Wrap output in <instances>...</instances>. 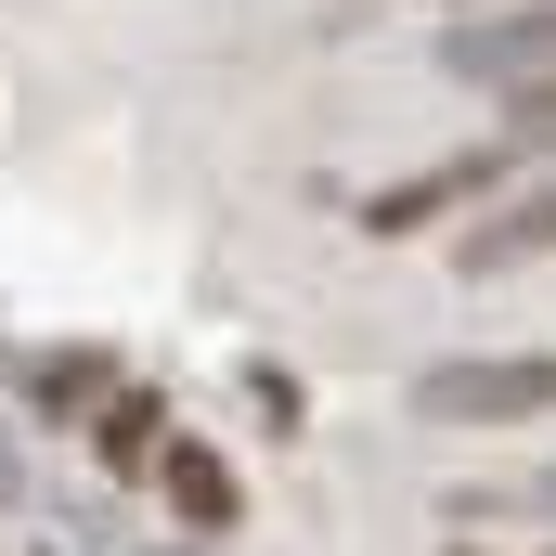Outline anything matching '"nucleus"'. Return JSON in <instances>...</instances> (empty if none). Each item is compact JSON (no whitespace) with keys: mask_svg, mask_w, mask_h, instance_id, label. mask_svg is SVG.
<instances>
[{"mask_svg":"<svg viewBox=\"0 0 556 556\" xmlns=\"http://www.w3.org/2000/svg\"><path fill=\"white\" fill-rule=\"evenodd\" d=\"M453 260H466V273H518V260H556V181H544V194H518L505 220H479Z\"/></svg>","mask_w":556,"mask_h":556,"instance_id":"6","label":"nucleus"},{"mask_svg":"<svg viewBox=\"0 0 556 556\" xmlns=\"http://www.w3.org/2000/svg\"><path fill=\"white\" fill-rule=\"evenodd\" d=\"M440 65H453V78H479V91H531V78H556V0L492 13V26H453V39H440Z\"/></svg>","mask_w":556,"mask_h":556,"instance_id":"2","label":"nucleus"},{"mask_svg":"<svg viewBox=\"0 0 556 556\" xmlns=\"http://www.w3.org/2000/svg\"><path fill=\"white\" fill-rule=\"evenodd\" d=\"M155 492H168V518H181V531H233V518H247V492H233V466H220L207 440H168Z\"/></svg>","mask_w":556,"mask_h":556,"instance_id":"4","label":"nucleus"},{"mask_svg":"<svg viewBox=\"0 0 556 556\" xmlns=\"http://www.w3.org/2000/svg\"><path fill=\"white\" fill-rule=\"evenodd\" d=\"M505 142H556V78H531V91H518V117H505Z\"/></svg>","mask_w":556,"mask_h":556,"instance_id":"8","label":"nucleus"},{"mask_svg":"<svg viewBox=\"0 0 556 556\" xmlns=\"http://www.w3.org/2000/svg\"><path fill=\"white\" fill-rule=\"evenodd\" d=\"M91 453H104L117 479L168 466V402H155V389H117V402H104V427H91Z\"/></svg>","mask_w":556,"mask_h":556,"instance_id":"7","label":"nucleus"},{"mask_svg":"<svg viewBox=\"0 0 556 556\" xmlns=\"http://www.w3.org/2000/svg\"><path fill=\"white\" fill-rule=\"evenodd\" d=\"M26 402H39L52 427H78V415L117 402V363H104V350H39V363H26Z\"/></svg>","mask_w":556,"mask_h":556,"instance_id":"5","label":"nucleus"},{"mask_svg":"<svg viewBox=\"0 0 556 556\" xmlns=\"http://www.w3.org/2000/svg\"><path fill=\"white\" fill-rule=\"evenodd\" d=\"M415 415H427V427H518V415H556V350L427 363V376H415Z\"/></svg>","mask_w":556,"mask_h":556,"instance_id":"1","label":"nucleus"},{"mask_svg":"<svg viewBox=\"0 0 556 556\" xmlns=\"http://www.w3.org/2000/svg\"><path fill=\"white\" fill-rule=\"evenodd\" d=\"M492 181H505V142H479V155H440V168H415V181L363 194V233H376V247H402V233H427L440 207H479Z\"/></svg>","mask_w":556,"mask_h":556,"instance_id":"3","label":"nucleus"}]
</instances>
